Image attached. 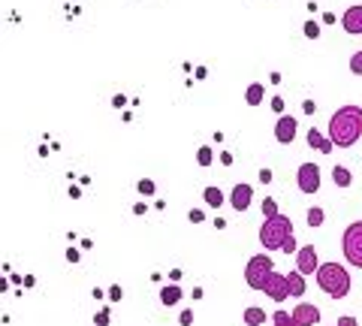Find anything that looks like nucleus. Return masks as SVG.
<instances>
[{
  "label": "nucleus",
  "mask_w": 362,
  "mask_h": 326,
  "mask_svg": "<svg viewBox=\"0 0 362 326\" xmlns=\"http://www.w3.org/2000/svg\"><path fill=\"white\" fill-rule=\"evenodd\" d=\"M329 139L335 149H350L362 139V106H341L329 118Z\"/></svg>",
  "instance_id": "nucleus-1"
},
{
  "label": "nucleus",
  "mask_w": 362,
  "mask_h": 326,
  "mask_svg": "<svg viewBox=\"0 0 362 326\" xmlns=\"http://www.w3.org/2000/svg\"><path fill=\"white\" fill-rule=\"evenodd\" d=\"M314 281H317V287L332 299H344L350 293V275L341 263H320Z\"/></svg>",
  "instance_id": "nucleus-2"
},
{
  "label": "nucleus",
  "mask_w": 362,
  "mask_h": 326,
  "mask_svg": "<svg viewBox=\"0 0 362 326\" xmlns=\"http://www.w3.org/2000/svg\"><path fill=\"white\" fill-rule=\"evenodd\" d=\"M290 235H293V221L287 215H275V218H266L263 227H259V245L266 251H281Z\"/></svg>",
  "instance_id": "nucleus-3"
},
{
  "label": "nucleus",
  "mask_w": 362,
  "mask_h": 326,
  "mask_svg": "<svg viewBox=\"0 0 362 326\" xmlns=\"http://www.w3.org/2000/svg\"><path fill=\"white\" fill-rule=\"evenodd\" d=\"M275 272V260L272 257H266V254H257V257H251L247 260V266H245V281H247V287L251 290H263L266 287V278Z\"/></svg>",
  "instance_id": "nucleus-4"
},
{
  "label": "nucleus",
  "mask_w": 362,
  "mask_h": 326,
  "mask_svg": "<svg viewBox=\"0 0 362 326\" xmlns=\"http://www.w3.org/2000/svg\"><path fill=\"white\" fill-rule=\"evenodd\" d=\"M341 251H344V260L350 266L362 269V221L350 223V227L344 230V235H341Z\"/></svg>",
  "instance_id": "nucleus-5"
},
{
  "label": "nucleus",
  "mask_w": 362,
  "mask_h": 326,
  "mask_svg": "<svg viewBox=\"0 0 362 326\" xmlns=\"http://www.w3.org/2000/svg\"><path fill=\"white\" fill-rule=\"evenodd\" d=\"M296 185H299L302 194H317V190H320V166L302 163L296 170Z\"/></svg>",
  "instance_id": "nucleus-6"
},
{
  "label": "nucleus",
  "mask_w": 362,
  "mask_h": 326,
  "mask_svg": "<svg viewBox=\"0 0 362 326\" xmlns=\"http://www.w3.org/2000/svg\"><path fill=\"white\" fill-rule=\"evenodd\" d=\"M263 293L272 299V302H284L290 296V287H287V275H281V272H272L266 278V287H263Z\"/></svg>",
  "instance_id": "nucleus-7"
},
{
  "label": "nucleus",
  "mask_w": 362,
  "mask_h": 326,
  "mask_svg": "<svg viewBox=\"0 0 362 326\" xmlns=\"http://www.w3.org/2000/svg\"><path fill=\"white\" fill-rule=\"evenodd\" d=\"M296 269L302 275H317V269H320V257H317L314 245H305V248L296 251Z\"/></svg>",
  "instance_id": "nucleus-8"
},
{
  "label": "nucleus",
  "mask_w": 362,
  "mask_h": 326,
  "mask_svg": "<svg viewBox=\"0 0 362 326\" xmlns=\"http://www.w3.org/2000/svg\"><path fill=\"white\" fill-rule=\"evenodd\" d=\"M296 133H299V121L293 118V115H281L278 118V124H275V139L281 145H290L293 139H296Z\"/></svg>",
  "instance_id": "nucleus-9"
},
{
  "label": "nucleus",
  "mask_w": 362,
  "mask_h": 326,
  "mask_svg": "<svg viewBox=\"0 0 362 326\" xmlns=\"http://www.w3.org/2000/svg\"><path fill=\"white\" fill-rule=\"evenodd\" d=\"M290 314H293V320H296L299 326H314V323H320V308L311 305V302H299V305L293 308Z\"/></svg>",
  "instance_id": "nucleus-10"
},
{
  "label": "nucleus",
  "mask_w": 362,
  "mask_h": 326,
  "mask_svg": "<svg viewBox=\"0 0 362 326\" xmlns=\"http://www.w3.org/2000/svg\"><path fill=\"white\" fill-rule=\"evenodd\" d=\"M251 202H254V187H251V185H235V187H233L230 206H233L235 211H247V209H251Z\"/></svg>",
  "instance_id": "nucleus-11"
},
{
  "label": "nucleus",
  "mask_w": 362,
  "mask_h": 326,
  "mask_svg": "<svg viewBox=\"0 0 362 326\" xmlns=\"http://www.w3.org/2000/svg\"><path fill=\"white\" fill-rule=\"evenodd\" d=\"M341 28L350 33V37H362V4L350 6L347 13L341 16Z\"/></svg>",
  "instance_id": "nucleus-12"
},
{
  "label": "nucleus",
  "mask_w": 362,
  "mask_h": 326,
  "mask_svg": "<svg viewBox=\"0 0 362 326\" xmlns=\"http://www.w3.org/2000/svg\"><path fill=\"white\" fill-rule=\"evenodd\" d=\"M308 145H311V149H317L320 154H329V151L335 149L332 139H329V136H323V133L317 130V127H311V130H308Z\"/></svg>",
  "instance_id": "nucleus-13"
},
{
  "label": "nucleus",
  "mask_w": 362,
  "mask_h": 326,
  "mask_svg": "<svg viewBox=\"0 0 362 326\" xmlns=\"http://www.w3.org/2000/svg\"><path fill=\"white\" fill-rule=\"evenodd\" d=\"M263 100H266V85H263V82L247 85V91H245V103H247V106H259Z\"/></svg>",
  "instance_id": "nucleus-14"
},
{
  "label": "nucleus",
  "mask_w": 362,
  "mask_h": 326,
  "mask_svg": "<svg viewBox=\"0 0 362 326\" xmlns=\"http://www.w3.org/2000/svg\"><path fill=\"white\" fill-rule=\"evenodd\" d=\"M202 197H206V206H209V209H214V211H218V209L223 206V190H221L218 185H209L206 190H202Z\"/></svg>",
  "instance_id": "nucleus-15"
},
{
  "label": "nucleus",
  "mask_w": 362,
  "mask_h": 326,
  "mask_svg": "<svg viewBox=\"0 0 362 326\" xmlns=\"http://www.w3.org/2000/svg\"><path fill=\"white\" fill-rule=\"evenodd\" d=\"M160 302L169 308V305H178L181 302V287L178 284H163L160 287Z\"/></svg>",
  "instance_id": "nucleus-16"
},
{
  "label": "nucleus",
  "mask_w": 362,
  "mask_h": 326,
  "mask_svg": "<svg viewBox=\"0 0 362 326\" xmlns=\"http://www.w3.org/2000/svg\"><path fill=\"white\" fill-rule=\"evenodd\" d=\"M287 287H290V296H302L305 293V287L308 284H305V275L299 272V269L296 272H287Z\"/></svg>",
  "instance_id": "nucleus-17"
},
{
  "label": "nucleus",
  "mask_w": 362,
  "mask_h": 326,
  "mask_svg": "<svg viewBox=\"0 0 362 326\" xmlns=\"http://www.w3.org/2000/svg\"><path fill=\"white\" fill-rule=\"evenodd\" d=\"M245 323H247V326H259V323H266V308H257V305L245 308Z\"/></svg>",
  "instance_id": "nucleus-18"
},
{
  "label": "nucleus",
  "mask_w": 362,
  "mask_h": 326,
  "mask_svg": "<svg viewBox=\"0 0 362 326\" xmlns=\"http://www.w3.org/2000/svg\"><path fill=\"white\" fill-rule=\"evenodd\" d=\"M332 182H335V187H350L354 175H350L347 166H335V170H332Z\"/></svg>",
  "instance_id": "nucleus-19"
},
{
  "label": "nucleus",
  "mask_w": 362,
  "mask_h": 326,
  "mask_svg": "<svg viewBox=\"0 0 362 326\" xmlns=\"http://www.w3.org/2000/svg\"><path fill=\"white\" fill-rule=\"evenodd\" d=\"M272 326H299L296 320H293V314L284 311V308H278L275 314H272Z\"/></svg>",
  "instance_id": "nucleus-20"
},
{
  "label": "nucleus",
  "mask_w": 362,
  "mask_h": 326,
  "mask_svg": "<svg viewBox=\"0 0 362 326\" xmlns=\"http://www.w3.org/2000/svg\"><path fill=\"white\" fill-rule=\"evenodd\" d=\"M197 163L199 166H211L214 163V149H211V145H202V149L197 151Z\"/></svg>",
  "instance_id": "nucleus-21"
},
{
  "label": "nucleus",
  "mask_w": 362,
  "mask_h": 326,
  "mask_svg": "<svg viewBox=\"0 0 362 326\" xmlns=\"http://www.w3.org/2000/svg\"><path fill=\"white\" fill-rule=\"evenodd\" d=\"M305 221H308V227H323V221H326V215H323V209H308V215H305Z\"/></svg>",
  "instance_id": "nucleus-22"
},
{
  "label": "nucleus",
  "mask_w": 362,
  "mask_h": 326,
  "mask_svg": "<svg viewBox=\"0 0 362 326\" xmlns=\"http://www.w3.org/2000/svg\"><path fill=\"white\" fill-rule=\"evenodd\" d=\"M302 33H305V37H308V40H317V37H320V25H317L314 18H308V21H305V25H302Z\"/></svg>",
  "instance_id": "nucleus-23"
},
{
  "label": "nucleus",
  "mask_w": 362,
  "mask_h": 326,
  "mask_svg": "<svg viewBox=\"0 0 362 326\" xmlns=\"http://www.w3.org/2000/svg\"><path fill=\"white\" fill-rule=\"evenodd\" d=\"M275 215H281V211H278V202H275V197H266V199H263V218H275Z\"/></svg>",
  "instance_id": "nucleus-24"
},
{
  "label": "nucleus",
  "mask_w": 362,
  "mask_h": 326,
  "mask_svg": "<svg viewBox=\"0 0 362 326\" xmlns=\"http://www.w3.org/2000/svg\"><path fill=\"white\" fill-rule=\"evenodd\" d=\"M136 190H139L142 197H151L157 187H154V182H151V178H139V185H136Z\"/></svg>",
  "instance_id": "nucleus-25"
},
{
  "label": "nucleus",
  "mask_w": 362,
  "mask_h": 326,
  "mask_svg": "<svg viewBox=\"0 0 362 326\" xmlns=\"http://www.w3.org/2000/svg\"><path fill=\"white\" fill-rule=\"evenodd\" d=\"M350 73H354V76H362V52H356L354 58H350Z\"/></svg>",
  "instance_id": "nucleus-26"
},
{
  "label": "nucleus",
  "mask_w": 362,
  "mask_h": 326,
  "mask_svg": "<svg viewBox=\"0 0 362 326\" xmlns=\"http://www.w3.org/2000/svg\"><path fill=\"white\" fill-rule=\"evenodd\" d=\"M178 323H181V326H190V323H194V308H185V311H181V314H178Z\"/></svg>",
  "instance_id": "nucleus-27"
},
{
  "label": "nucleus",
  "mask_w": 362,
  "mask_h": 326,
  "mask_svg": "<svg viewBox=\"0 0 362 326\" xmlns=\"http://www.w3.org/2000/svg\"><path fill=\"white\" fill-rule=\"evenodd\" d=\"M187 221H190V223H202V221H206V211L190 209V211H187Z\"/></svg>",
  "instance_id": "nucleus-28"
},
{
  "label": "nucleus",
  "mask_w": 362,
  "mask_h": 326,
  "mask_svg": "<svg viewBox=\"0 0 362 326\" xmlns=\"http://www.w3.org/2000/svg\"><path fill=\"white\" fill-rule=\"evenodd\" d=\"M94 323H97V326H106V323H109V308L97 311V314H94Z\"/></svg>",
  "instance_id": "nucleus-29"
},
{
  "label": "nucleus",
  "mask_w": 362,
  "mask_h": 326,
  "mask_svg": "<svg viewBox=\"0 0 362 326\" xmlns=\"http://www.w3.org/2000/svg\"><path fill=\"white\" fill-rule=\"evenodd\" d=\"M281 251H284V254H293V251H299V248H296V235H290V239L284 242V248H281Z\"/></svg>",
  "instance_id": "nucleus-30"
},
{
  "label": "nucleus",
  "mask_w": 362,
  "mask_h": 326,
  "mask_svg": "<svg viewBox=\"0 0 362 326\" xmlns=\"http://www.w3.org/2000/svg\"><path fill=\"white\" fill-rule=\"evenodd\" d=\"M121 296H124V290H121L118 284H112V287H109V299H112V302H118Z\"/></svg>",
  "instance_id": "nucleus-31"
},
{
  "label": "nucleus",
  "mask_w": 362,
  "mask_h": 326,
  "mask_svg": "<svg viewBox=\"0 0 362 326\" xmlns=\"http://www.w3.org/2000/svg\"><path fill=\"white\" fill-rule=\"evenodd\" d=\"M272 109L281 115V112H284V97H272Z\"/></svg>",
  "instance_id": "nucleus-32"
},
{
  "label": "nucleus",
  "mask_w": 362,
  "mask_h": 326,
  "mask_svg": "<svg viewBox=\"0 0 362 326\" xmlns=\"http://www.w3.org/2000/svg\"><path fill=\"white\" fill-rule=\"evenodd\" d=\"M302 112H305V115H314V112H317L314 100H305V103H302Z\"/></svg>",
  "instance_id": "nucleus-33"
},
{
  "label": "nucleus",
  "mask_w": 362,
  "mask_h": 326,
  "mask_svg": "<svg viewBox=\"0 0 362 326\" xmlns=\"http://www.w3.org/2000/svg\"><path fill=\"white\" fill-rule=\"evenodd\" d=\"M338 326H359L356 318H338Z\"/></svg>",
  "instance_id": "nucleus-34"
},
{
  "label": "nucleus",
  "mask_w": 362,
  "mask_h": 326,
  "mask_svg": "<svg viewBox=\"0 0 362 326\" xmlns=\"http://www.w3.org/2000/svg\"><path fill=\"white\" fill-rule=\"evenodd\" d=\"M259 182L269 185V182H272V173H269V170H259Z\"/></svg>",
  "instance_id": "nucleus-35"
},
{
  "label": "nucleus",
  "mask_w": 362,
  "mask_h": 326,
  "mask_svg": "<svg viewBox=\"0 0 362 326\" xmlns=\"http://www.w3.org/2000/svg\"><path fill=\"white\" fill-rule=\"evenodd\" d=\"M66 260L76 263V260H78V251H76V248H70V251H66Z\"/></svg>",
  "instance_id": "nucleus-36"
},
{
  "label": "nucleus",
  "mask_w": 362,
  "mask_h": 326,
  "mask_svg": "<svg viewBox=\"0 0 362 326\" xmlns=\"http://www.w3.org/2000/svg\"><path fill=\"white\" fill-rule=\"evenodd\" d=\"M221 161H223V166H230V163H233V154H230V151H223V154H221Z\"/></svg>",
  "instance_id": "nucleus-37"
}]
</instances>
